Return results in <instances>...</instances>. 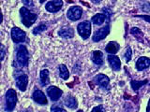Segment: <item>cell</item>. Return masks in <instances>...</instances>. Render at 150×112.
Segmentation results:
<instances>
[{"label":"cell","instance_id":"6da1fadb","mask_svg":"<svg viewBox=\"0 0 150 112\" xmlns=\"http://www.w3.org/2000/svg\"><path fill=\"white\" fill-rule=\"evenodd\" d=\"M20 15L22 18V22L23 24H25L26 27H30L33 23H35L37 21V14L32 13L29 9H27L26 8L23 7L20 9Z\"/></svg>","mask_w":150,"mask_h":112},{"label":"cell","instance_id":"7a4b0ae2","mask_svg":"<svg viewBox=\"0 0 150 112\" xmlns=\"http://www.w3.org/2000/svg\"><path fill=\"white\" fill-rule=\"evenodd\" d=\"M16 58L18 64L21 66H26L28 64V61H29V53L26 49L25 46H20L17 49L16 51Z\"/></svg>","mask_w":150,"mask_h":112},{"label":"cell","instance_id":"3957f363","mask_svg":"<svg viewBox=\"0 0 150 112\" xmlns=\"http://www.w3.org/2000/svg\"><path fill=\"white\" fill-rule=\"evenodd\" d=\"M77 30L80 36L82 37L83 39H87L91 34V24L90 22L88 21H84L82 22L81 23H79Z\"/></svg>","mask_w":150,"mask_h":112},{"label":"cell","instance_id":"277c9868","mask_svg":"<svg viewBox=\"0 0 150 112\" xmlns=\"http://www.w3.org/2000/svg\"><path fill=\"white\" fill-rule=\"evenodd\" d=\"M17 103V94L13 89H9L6 93V107L7 110L11 111L14 109Z\"/></svg>","mask_w":150,"mask_h":112},{"label":"cell","instance_id":"5b68a950","mask_svg":"<svg viewBox=\"0 0 150 112\" xmlns=\"http://www.w3.org/2000/svg\"><path fill=\"white\" fill-rule=\"evenodd\" d=\"M83 9L79 6H72L67 12V17L71 21H77L82 17Z\"/></svg>","mask_w":150,"mask_h":112},{"label":"cell","instance_id":"8992f818","mask_svg":"<svg viewBox=\"0 0 150 112\" xmlns=\"http://www.w3.org/2000/svg\"><path fill=\"white\" fill-rule=\"evenodd\" d=\"M11 38L15 43H20V42L25 41V33L19 27H13L11 32Z\"/></svg>","mask_w":150,"mask_h":112},{"label":"cell","instance_id":"52a82bcc","mask_svg":"<svg viewBox=\"0 0 150 112\" xmlns=\"http://www.w3.org/2000/svg\"><path fill=\"white\" fill-rule=\"evenodd\" d=\"M47 94H48V96L50 97V99L52 101H57L59 98L61 97V95H62V90H60L59 88L55 87V86H50L47 88Z\"/></svg>","mask_w":150,"mask_h":112},{"label":"cell","instance_id":"ba28073f","mask_svg":"<svg viewBox=\"0 0 150 112\" xmlns=\"http://www.w3.org/2000/svg\"><path fill=\"white\" fill-rule=\"evenodd\" d=\"M62 6H63L62 0H51L50 2L46 4L45 8L47 9V11L54 13V12L59 11L61 8H62Z\"/></svg>","mask_w":150,"mask_h":112},{"label":"cell","instance_id":"9c48e42d","mask_svg":"<svg viewBox=\"0 0 150 112\" xmlns=\"http://www.w3.org/2000/svg\"><path fill=\"white\" fill-rule=\"evenodd\" d=\"M110 32V26L109 25H106L104 27L100 28L95 32V34L93 35V41L95 42H98L102 39H104L105 37L107 36V35L109 34Z\"/></svg>","mask_w":150,"mask_h":112},{"label":"cell","instance_id":"30bf717a","mask_svg":"<svg viewBox=\"0 0 150 112\" xmlns=\"http://www.w3.org/2000/svg\"><path fill=\"white\" fill-rule=\"evenodd\" d=\"M28 84V77L25 74H22L19 77L16 78V85L18 89L22 92H25L27 88Z\"/></svg>","mask_w":150,"mask_h":112},{"label":"cell","instance_id":"8fae6325","mask_svg":"<svg viewBox=\"0 0 150 112\" xmlns=\"http://www.w3.org/2000/svg\"><path fill=\"white\" fill-rule=\"evenodd\" d=\"M32 97H33V100L40 105H47V103H48L44 92H41L40 90H35L34 92H33Z\"/></svg>","mask_w":150,"mask_h":112},{"label":"cell","instance_id":"7c38bea8","mask_svg":"<svg viewBox=\"0 0 150 112\" xmlns=\"http://www.w3.org/2000/svg\"><path fill=\"white\" fill-rule=\"evenodd\" d=\"M108 62H109L111 67L115 70V71H119L121 68V62L120 59L115 55L110 54L108 56Z\"/></svg>","mask_w":150,"mask_h":112},{"label":"cell","instance_id":"4fadbf2b","mask_svg":"<svg viewBox=\"0 0 150 112\" xmlns=\"http://www.w3.org/2000/svg\"><path fill=\"white\" fill-rule=\"evenodd\" d=\"M150 66V59L147 57H141L138 59V61L136 62V68H137L139 71H142V70L147 68Z\"/></svg>","mask_w":150,"mask_h":112},{"label":"cell","instance_id":"5bb4252c","mask_svg":"<svg viewBox=\"0 0 150 112\" xmlns=\"http://www.w3.org/2000/svg\"><path fill=\"white\" fill-rule=\"evenodd\" d=\"M58 34L60 36L64 37V38H71L74 36V31L72 28L69 26H63L59 30Z\"/></svg>","mask_w":150,"mask_h":112},{"label":"cell","instance_id":"9a60e30c","mask_svg":"<svg viewBox=\"0 0 150 112\" xmlns=\"http://www.w3.org/2000/svg\"><path fill=\"white\" fill-rule=\"evenodd\" d=\"M95 81L98 85H100V87H106L108 86V84L110 82V78L103 74H98L95 77Z\"/></svg>","mask_w":150,"mask_h":112},{"label":"cell","instance_id":"2e32d148","mask_svg":"<svg viewBox=\"0 0 150 112\" xmlns=\"http://www.w3.org/2000/svg\"><path fill=\"white\" fill-rule=\"evenodd\" d=\"M91 59L94 62V64L97 65H101L103 64V54L100 50H95L92 52Z\"/></svg>","mask_w":150,"mask_h":112},{"label":"cell","instance_id":"e0dca14e","mask_svg":"<svg viewBox=\"0 0 150 112\" xmlns=\"http://www.w3.org/2000/svg\"><path fill=\"white\" fill-rule=\"evenodd\" d=\"M106 51L108 53H110V54H115L117 51L119 50L120 49V46L119 44L117 43V42L115 41H111L109 44H108L106 46Z\"/></svg>","mask_w":150,"mask_h":112},{"label":"cell","instance_id":"ac0fdd59","mask_svg":"<svg viewBox=\"0 0 150 112\" xmlns=\"http://www.w3.org/2000/svg\"><path fill=\"white\" fill-rule=\"evenodd\" d=\"M107 19V16L105 14H102V13H98L96 15H94L92 17V22L94 24L96 25H101L104 23L105 20Z\"/></svg>","mask_w":150,"mask_h":112},{"label":"cell","instance_id":"d6986e66","mask_svg":"<svg viewBox=\"0 0 150 112\" xmlns=\"http://www.w3.org/2000/svg\"><path fill=\"white\" fill-rule=\"evenodd\" d=\"M40 81L42 86H46L47 84H49L50 79H49V71L47 69H43L40 71Z\"/></svg>","mask_w":150,"mask_h":112},{"label":"cell","instance_id":"ffe728a7","mask_svg":"<svg viewBox=\"0 0 150 112\" xmlns=\"http://www.w3.org/2000/svg\"><path fill=\"white\" fill-rule=\"evenodd\" d=\"M65 105L67 107H69V108L70 109H74L77 107V101L76 99L73 97V96H68L67 98H66L65 100Z\"/></svg>","mask_w":150,"mask_h":112},{"label":"cell","instance_id":"44dd1931","mask_svg":"<svg viewBox=\"0 0 150 112\" xmlns=\"http://www.w3.org/2000/svg\"><path fill=\"white\" fill-rule=\"evenodd\" d=\"M58 69H59V76L61 77V78L68 79L69 77V72L67 66H66L65 64H60Z\"/></svg>","mask_w":150,"mask_h":112},{"label":"cell","instance_id":"7402d4cb","mask_svg":"<svg viewBox=\"0 0 150 112\" xmlns=\"http://www.w3.org/2000/svg\"><path fill=\"white\" fill-rule=\"evenodd\" d=\"M147 83V80H132L131 81V86H132V89L134 91H137L138 89H140L142 86H144V84H146Z\"/></svg>","mask_w":150,"mask_h":112},{"label":"cell","instance_id":"603a6c76","mask_svg":"<svg viewBox=\"0 0 150 112\" xmlns=\"http://www.w3.org/2000/svg\"><path fill=\"white\" fill-rule=\"evenodd\" d=\"M46 29H47L46 24H45L44 22H41L39 26L34 28V30H33V34H34V35H39V34H40V33H42L43 31H45Z\"/></svg>","mask_w":150,"mask_h":112},{"label":"cell","instance_id":"cb8c5ba5","mask_svg":"<svg viewBox=\"0 0 150 112\" xmlns=\"http://www.w3.org/2000/svg\"><path fill=\"white\" fill-rule=\"evenodd\" d=\"M125 58H126V61L127 62H129L130 61V58H131V50L129 47L128 49L126 50V53H125Z\"/></svg>","mask_w":150,"mask_h":112},{"label":"cell","instance_id":"d4e9b609","mask_svg":"<svg viewBox=\"0 0 150 112\" xmlns=\"http://www.w3.org/2000/svg\"><path fill=\"white\" fill-rule=\"evenodd\" d=\"M51 110H52V111H62V112L65 111V109L61 108V107H59V106H53V107L51 108Z\"/></svg>","mask_w":150,"mask_h":112},{"label":"cell","instance_id":"484cf974","mask_svg":"<svg viewBox=\"0 0 150 112\" xmlns=\"http://www.w3.org/2000/svg\"><path fill=\"white\" fill-rule=\"evenodd\" d=\"M137 17L143 18L144 20H145V21H147V22H150V16H147V15H137Z\"/></svg>","mask_w":150,"mask_h":112},{"label":"cell","instance_id":"4316f807","mask_svg":"<svg viewBox=\"0 0 150 112\" xmlns=\"http://www.w3.org/2000/svg\"><path fill=\"white\" fill-rule=\"evenodd\" d=\"M102 108V106H97V107H95L92 111L93 112H96V111H104V109H101Z\"/></svg>","mask_w":150,"mask_h":112},{"label":"cell","instance_id":"83f0119b","mask_svg":"<svg viewBox=\"0 0 150 112\" xmlns=\"http://www.w3.org/2000/svg\"><path fill=\"white\" fill-rule=\"evenodd\" d=\"M4 57H5V48H4V46L2 45L1 46V60L2 61L4 60Z\"/></svg>","mask_w":150,"mask_h":112},{"label":"cell","instance_id":"f1b7e54d","mask_svg":"<svg viewBox=\"0 0 150 112\" xmlns=\"http://www.w3.org/2000/svg\"><path fill=\"white\" fill-rule=\"evenodd\" d=\"M147 111H150V100H149V103H148V106H147Z\"/></svg>","mask_w":150,"mask_h":112},{"label":"cell","instance_id":"f546056e","mask_svg":"<svg viewBox=\"0 0 150 112\" xmlns=\"http://www.w3.org/2000/svg\"><path fill=\"white\" fill-rule=\"evenodd\" d=\"M93 2H100V1H101V0H92Z\"/></svg>","mask_w":150,"mask_h":112},{"label":"cell","instance_id":"4dcf8cb0","mask_svg":"<svg viewBox=\"0 0 150 112\" xmlns=\"http://www.w3.org/2000/svg\"><path fill=\"white\" fill-rule=\"evenodd\" d=\"M46 0H40V3H43V2H45Z\"/></svg>","mask_w":150,"mask_h":112}]
</instances>
